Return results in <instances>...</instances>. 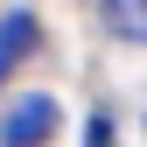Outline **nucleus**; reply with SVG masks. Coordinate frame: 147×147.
Instances as JSON below:
<instances>
[{"instance_id": "3", "label": "nucleus", "mask_w": 147, "mask_h": 147, "mask_svg": "<svg viewBox=\"0 0 147 147\" xmlns=\"http://www.w3.org/2000/svg\"><path fill=\"white\" fill-rule=\"evenodd\" d=\"M98 21L119 42H147V0H98Z\"/></svg>"}, {"instance_id": "4", "label": "nucleus", "mask_w": 147, "mask_h": 147, "mask_svg": "<svg viewBox=\"0 0 147 147\" xmlns=\"http://www.w3.org/2000/svg\"><path fill=\"white\" fill-rule=\"evenodd\" d=\"M91 147H112V126L105 119H91Z\"/></svg>"}, {"instance_id": "1", "label": "nucleus", "mask_w": 147, "mask_h": 147, "mask_svg": "<svg viewBox=\"0 0 147 147\" xmlns=\"http://www.w3.org/2000/svg\"><path fill=\"white\" fill-rule=\"evenodd\" d=\"M56 119H63V105L49 91H28V98H14L0 112V147H49L56 140Z\"/></svg>"}, {"instance_id": "2", "label": "nucleus", "mask_w": 147, "mask_h": 147, "mask_svg": "<svg viewBox=\"0 0 147 147\" xmlns=\"http://www.w3.org/2000/svg\"><path fill=\"white\" fill-rule=\"evenodd\" d=\"M42 42V28H35V14H7V21H0V84L14 77V63L28 56V49Z\"/></svg>"}]
</instances>
